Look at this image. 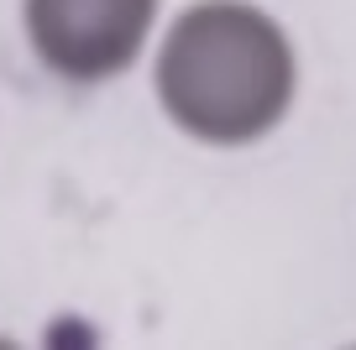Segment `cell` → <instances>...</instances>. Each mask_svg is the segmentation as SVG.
<instances>
[{
	"instance_id": "6da1fadb",
	"label": "cell",
	"mask_w": 356,
	"mask_h": 350,
	"mask_svg": "<svg viewBox=\"0 0 356 350\" xmlns=\"http://www.w3.org/2000/svg\"><path fill=\"white\" fill-rule=\"evenodd\" d=\"M152 99L200 147H252L299 94L293 42L252 0H194L152 37Z\"/></svg>"
},
{
	"instance_id": "7a4b0ae2",
	"label": "cell",
	"mask_w": 356,
	"mask_h": 350,
	"mask_svg": "<svg viewBox=\"0 0 356 350\" xmlns=\"http://www.w3.org/2000/svg\"><path fill=\"white\" fill-rule=\"evenodd\" d=\"M163 0H22V42L58 84H115L147 58Z\"/></svg>"
}]
</instances>
